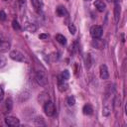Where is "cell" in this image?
Listing matches in <instances>:
<instances>
[{"instance_id": "32", "label": "cell", "mask_w": 127, "mask_h": 127, "mask_svg": "<svg viewBox=\"0 0 127 127\" xmlns=\"http://www.w3.org/2000/svg\"><path fill=\"white\" fill-rule=\"evenodd\" d=\"M5 1H7V0H5Z\"/></svg>"}, {"instance_id": "18", "label": "cell", "mask_w": 127, "mask_h": 127, "mask_svg": "<svg viewBox=\"0 0 127 127\" xmlns=\"http://www.w3.org/2000/svg\"><path fill=\"white\" fill-rule=\"evenodd\" d=\"M34 123L37 126H45L46 125V123H45V121L42 117H37L36 119H34Z\"/></svg>"}, {"instance_id": "23", "label": "cell", "mask_w": 127, "mask_h": 127, "mask_svg": "<svg viewBox=\"0 0 127 127\" xmlns=\"http://www.w3.org/2000/svg\"><path fill=\"white\" fill-rule=\"evenodd\" d=\"M12 27H13V29L16 30V31H20V30H21V26H20V24H19L17 21H13V22H12Z\"/></svg>"}, {"instance_id": "4", "label": "cell", "mask_w": 127, "mask_h": 127, "mask_svg": "<svg viewBox=\"0 0 127 127\" xmlns=\"http://www.w3.org/2000/svg\"><path fill=\"white\" fill-rule=\"evenodd\" d=\"M102 32H103L102 28L100 26H98V25H94V26H92L90 28V35H91V37L93 39L100 38L102 36Z\"/></svg>"}, {"instance_id": "27", "label": "cell", "mask_w": 127, "mask_h": 127, "mask_svg": "<svg viewBox=\"0 0 127 127\" xmlns=\"http://www.w3.org/2000/svg\"><path fill=\"white\" fill-rule=\"evenodd\" d=\"M6 18V13L4 11H0V21H5Z\"/></svg>"}, {"instance_id": "13", "label": "cell", "mask_w": 127, "mask_h": 127, "mask_svg": "<svg viewBox=\"0 0 127 127\" xmlns=\"http://www.w3.org/2000/svg\"><path fill=\"white\" fill-rule=\"evenodd\" d=\"M25 30H27L30 33H35L37 30V26L33 23H26L25 25Z\"/></svg>"}, {"instance_id": "9", "label": "cell", "mask_w": 127, "mask_h": 127, "mask_svg": "<svg viewBox=\"0 0 127 127\" xmlns=\"http://www.w3.org/2000/svg\"><path fill=\"white\" fill-rule=\"evenodd\" d=\"M94 6H95V8H96L99 12H103V11L105 10V8H106V4H105L102 0H95Z\"/></svg>"}, {"instance_id": "25", "label": "cell", "mask_w": 127, "mask_h": 127, "mask_svg": "<svg viewBox=\"0 0 127 127\" xmlns=\"http://www.w3.org/2000/svg\"><path fill=\"white\" fill-rule=\"evenodd\" d=\"M68 31H69L70 34L74 35L75 32H76V28H75V26H74L73 24H69V25H68Z\"/></svg>"}, {"instance_id": "15", "label": "cell", "mask_w": 127, "mask_h": 127, "mask_svg": "<svg viewBox=\"0 0 127 127\" xmlns=\"http://www.w3.org/2000/svg\"><path fill=\"white\" fill-rule=\"evenodd\" d=\"M30 97V92L28 90H24L22 91V93H20L19 95V100L22 102V101H26L28 98Z\"/></svg>"}, {"instance_id": "6", "label": "cell", "mask_w": 127, "mask_h": 127, "mask_svg": "<svg viewBox=\"0 0 127 127\" xmlns=\"http://www.w3.org/2000/svg\"><path fill=\"white\" fill-rule=\"evenodd\" d=\"M5 123L8 125V126H18L20 124V120L17 118V117H14V116H7L5 118Z\"/></svg>"}, {"instance_id": "20", "label": "cell", "mask_w": 127, "mask_h": 127, "mask_svg": "<svg viewBox=\"0 0 127 127\" xmlns=\"http://www.w3.org/2000/svg\"><path fill=\"white\" fill-rule=\"evenodd\" d=\"M91 63H92V61H91V57H90V55H89V54H87V55H86V57H85V65H86V67H87V68H89V67H90Z\"/></svg>"}, {"instance_id": "10", "label": "cell", "mask_w": 127, "mask_h": 127, "mask_svg": "<svg viewBox=\"0 0 127 127\" xmlns=\"http://www.w3.org/2000/svg\"><path fill=\"white\" fill-rule=\"evenodd\" d=\"M120 14H121V6L119 3H115V7H114V18L115 21L118 22L119 18H120Z\"/></svg>"}, {"instance_id": "29", "label": "cell", "mask_w": 127, "mask_h": 127, "mask_svg": "<svg viewBox=\"0 0 127 127\" xmlns=\"http://www.w3.org/2000/svg\"><path fill=\"white\" fill-rule=\"evenodd\" d=\"M3 96H4V90H3L2 86H0V100L3 98Z\"/></svg>"}, {"instance_id": "21", "label": "cell", "mask_w": 127, "mask_h": 127, "mask_svg": "<svg viewBox=\"0 0 127 127\" xmlns=\"http://www.w3.org/2000/svg\"><path fill=\"white\" fill-rule=\"evenodd\" d=\"M66 102H67V104L69 106H73L75 104V98H74V96H72V95L68 96L67 99H66Z\"/></svg>"}, {"instance_id": "19", "label": "cell", "mask_w": 127, "mask_h": 127, "mask_svg": "<svg viewBox=\"0 0 127 127\" xmlns=\"http://www.w3.org/2000/svg\"><path fill=\"white\" fill-rule=\"evenodd\" d=\"M6 109H7V111L9 112L11 109H12V107H13V101H12V99L11 98H7V100H6Z\"/></svg>"}, {"instance_id": "3", "label": "cell", "mask_w": 127, "mask_h": 127, "mask_svg": "<svg viewBox=\"0 0 127 127\" xmlns=\"http://www.w3.org/2000/svg\"><path fill=\"white\" fill-rule=\"evenodd\" d=\"M10 58L13 60V61H16V62H25L26 59H25V56L18 50H13L10 52L9 54Z\"/></svg>"}, {"instance_id": "14", "label": "cell", "mask_w": 127, "mask_h": 127, "mask_svg": "<svg viewBox=\"0 0 127 127\" xmlns=\"http://www.w3.org/2000/svg\"><path fill=\"white\" fill-rule=\"evenodd\" d=\"M57 14L59 16H61V17H64V16L67 15V11H66V9L64 6H59L57 8Z\"/></svg>"}, {"instance_id": "31", "label": "cell", "mask_w": 127, "mask_h": 127, "mask_svg": "<svg viewBox=\"0 0 127 127\" xmlns=\"http://www.w3.org/2000/svg\"><path fill=\"white\" fill-rule=\"evenodd\" d=\"M86 1H90V0H86Z\"/></svg>"}, {"instance_id": "5", "label": "cell", "mask_w": 127, "mask_h": 127, "mask_svg": "<svg viewBox=\"0 0 127 127\" xmlns=\"http://www.w3.org/2000/svg\"><path fill=\"white\" fill-rule=\"evenodd\" d=\"M58 87H59V90L61 92H64L68 88V84L66 83V80L62 75L58 76Z\"/></svg>"}, {"instance_id": "30", "label": "cell", "mask_w": 127, "mask_h": 127, "mask_svg": "<svg viewBox=\"0 0 127 127\" xmlns=\"http://www.w3.org/2000/svg\"><path fill=\"white\" fill-rule=\"evenodd\" d=\"M107 2H109V3H111V2H114V0H106Z\"/></svg>"}, {"instance_id": "12", "label": "cell", "mask_w": 127, "mask_h": 127, "mask_svg": "<svg viewBox=\"0 0 127 127\" xmlns=\"http://www.w3.org/2000/svg\"><path fill=\"white\" fill-rule=\"evenodd\" d=\"M82 111H83V114L85 115H91L93 113V108L90 104H85L82 107Z\"/></svg>"}, {"instance_id": "16", "label": "cell", "mask_w": 127, "mask_h": 127, "mask_svg": "<svg viewBox=\"0 0 127 127\" xmlns=\"http://www.w3.org/2000/svg\"><path fill=\"white\" fill-rule=\"evenodd\" d=\"M55 38H56V40H57L60 44H62V45H65V44H66V38H65L64 35H62V34H57Z\"/></svg>"}, {"instance_id": "11", "label": "cell", "mask_w": 127, "mask_h": 127, "mask_svg": "<svg viewBox=\"0 0 127 127\" xmlns=\"http://www.w3.org/2000/svg\"><path fill=\"white\" fill-rule=\"evenodd\" d=\"M91 45H92V47H94V48H96V49H102V48L104 47V43H103V41H101L99 38L93 40L92 43H91Z\"/></svg>"}, {"instance_id": "28", "label": "cell", "mask_w": 127, "mask_h": 127, "mask_svg": "<svg viewBox=\"0 0 127 127\" xmlns=\"http://www.w3.org/2000/svg\"><path fill=\"white\" fill-rule=\"evenodd\" d=\"M39 38L42 39V40L48 39V38H49V34H40V35H39Z\"/></svg>"}, {"instance_id": "24", "label": "cell", "mask_w": 127, "mask_h": 127, "mask_svg": "<svg viewBox=\"0 0 127 127\" xmlns=\"http://www.w3.org/2000/svg\"><path fill=\"white\" fill-rule=\"evenodd\" d=\"M7 64V61H6V58L3 57V56H0V68H2L3 66H5Z\"/></svg>"}, {"instance_id": "7", "label": "cell", "mask_w": 127, "mask_h": 127, "mask_svg": "<svg viewBox=\"0 0 127 127\" xmlns=\"http://www.w3.org/2000/svg\"><path fill=\"white\" fill-rule=\"evenodd\" d=\"M99 75L102 79H107L109 76V72H108V68L105 64H101L99 67Z\"/></svg>"}, {"instance_id": "2", "label": "cell", "mask_w": 127, "mask_h": 127, "mask_svg": "<svg viewBox=\"0 0 127 127\" xmlns=\"http://www.w3.org/2000/svg\"><path fill=\"white\" fill-rule=\"evenodd\" d=\"M44 111L46 113V115L48 116H53L56 112V109H55V104L51 101V100H47L45 102V105H44Z\"/></svg>"}, {"instance_id": "26", "label": "cell", "mask_w": 127, "mask_h": 127, "mask_svg": "<svg viewBox=\"0 0 127 127\" xmlns=\"http://www.w3.org/2000/svg\"><path fill=\"white\" fill-rule=\"evenodd\" d=\"M62 76H63L65 80H66V79H68V78H69V72H68V70H66V69H65V70H64V71H63V73H62Z\"/></svg>"}, {"instance_id": "1", "label": "cell", "mask_w": 127, "mask_h": 127, "mask_svg": "<svg viewBox=\"0 0 127 127\" xmlns=\"http://www.w3.org/2000/svg\"><path fill=\"white\" fill-rule=\"evenodd\" d=\"M35 79L37 83L41 86H46L48 84V76L44 70H38L35 75Z\"/></svg>"}, {"instance_id": "22", "label": "cell", "mask_w": 127, "mask_h": 127, "mask_svg": "<svg viewBox=\"0 0 127 127\" xmlns=\"http://www.w3.org/2000/svg\"><path fill=\"white\" fill-rule=\"evenodd\" d=\"M110 112H111V109H110L109 106H104L103 107V109H102V115L103 116H108L110 114Z\"/></svg>"}, {"instance_id": "8", "label": "cell", "mask_w": 127, "mask_h": 127, "mask_svg": "<svg viewBox=\"0 0 127 127\" xmlns=\"http://www.w3.org/2000/svg\"><path fill=\"white\" fill-rule=\"evenodd\" d=\"M11 48V44L7 41H0V53H7Z\"/></svg>"}, {"instance_id": "17", "label": "cell", "mask_w": 127, "mask_h": 127, "mask_svg": "<svg viewBox=\"0 0 127 127\" xmlns=\"http://www.w3.org/2000/svg\"><path fill=\"white\" fill-rule=\"evenodd\" d=\"M31 3H32L33 8L39 13L41 11V3H40V0H31Z\"/></svg>"}]
</instances>
